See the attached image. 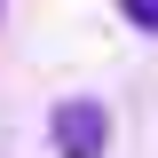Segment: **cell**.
Segmentation results:
<instances>
[{"instance_id": "cell-1", "label": "cell", "mask_w": 158, "mask_h": 158, "mask_svg": "<svg viewBox=\"0 0 158 158\" xmlns=\"http://www.w3.org/2000/svg\"><path fill=\"white\" fill-rule=\"evenodd\" d=\"M48 142H56V158H103L111 150V111L95 95H63L56 118H48Z\"/></svg>"}, {"instance_id": "cell-2", "label": "cell", "mask_w": 158, "mask_h": 158, "mask_svg": "<svg viewBox=\"0 0 158 158\" xmlns=\"http://www.w3.org/2000/svg\"><path fill=\"white\" fill-rule=\"evenodd\" d=\"M118 16L135 24V32H158V0H118Z\"/></svg>"}]
</instances>
